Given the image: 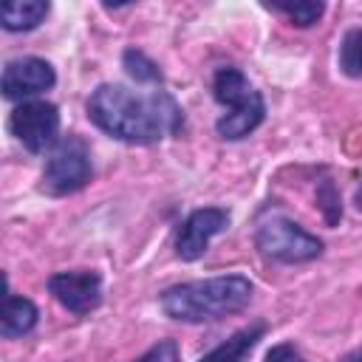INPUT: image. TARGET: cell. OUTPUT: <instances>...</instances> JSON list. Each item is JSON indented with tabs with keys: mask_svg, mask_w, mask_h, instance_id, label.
Segmentation results:
<instances>
[{
	"mask_svg": "<svg viewBox=\"0 0 362 362\" xmlns=\"http://www.w3.org/2000/svg\"><path fill=\"white\" fill-rule=\"evenodd\" d=\"M88 119L110 139L156 144L181 130L184 110L167 90L136 93L119 82H105L88 99Z\"/></svg>",
	"mask_w": 362,
	"mask_h": 362,
	"instance_id": "obj_1",
	"label": "cell"
},
{
	"mask_svg": "<svg viewBox=\"0 0 362 362\" xmlns=\"http://www.w3.org/2000/svg\"><path fill=\"white\" fill-rule=\"evenodd\" d=\"M252 291H255L252 280L235 272L209 280L170 286L167 291H161L158 303L161 311L178 322H212L243 311L252 300Z\"/></svg>",
	"mask_w": 362,
	"mask_h": 362,
	"instance_id": "obj_2",
	"label": "cell"
},
{
	"mask_svg": "<svg viewBox=\"0 0 362 362\" xmlns=\"http://www.w3.org/2000/svg\"><path fill=\"white\" fill-rule=\"evenodd\" d=\"M212 96H215V102L229 107V113H223L215 122V130L221 139L238 141L260 127V122L266 116V102H263V93L243 76L240 68H235V65L218 68L212 76Z\"/></svg>",
	"mask_w": 362,
	"mask_h": 362,
	"instance_id": "obj_3",
	"label": "cell"
},
{
	"mask_svg": "<svg viewBox=\"0 0 362 362\" xmlns=\"http://www.w3.org/2000/svg\"><path fill=\"white\" fill-rule=\"evenodd\" d=\"M255 246L277 263H305L322 255V240L288 218H269L257 226Z\"/></svg>",
	"mask_w": 362,
	"mask_h": 362,
	"instance_id": "obj_4",
	"label": "cell"
},
{
	"mask_svg": "<svg viewBox=\"0 0 362 362\" xmlns=\"http://www.w3.org/2000/svg\"><path fill=\"white\" fill-rule=\"evenodd\" d=\"M93 175L90 150L79 136H65L48 153L42 167V187L51 195H71L82 189Z\"/></svg>",
	"mask_w": 362,
	"mask_h": 362,
	"instance_id": "obj_5",
	"label": "cell"
},
{
	"mask_svg": "<svg viewBox=\"0 0 362 362\" xmlns=\"http://www.w3.org/2000/svg\"><path fill=\"white\" fill-rule=\"evenodd\" d=\"M8 133L28 153H51L59 141V107L45 99H31L8 113Z\"/></svg>",
	"mask_w": 362,
	"mask_h": 362,
	"instance_id": "obj_6",
	"label": "cell"
},
{
	"mask_svg": "<svg viewBox=\"0 0 362 362\" xmlns=\"http://www.w3.org/2000/svg\"><path fill=\"white\" fill-rule=\"evenodd\" d=\"M57 82V74L51 62L40 57H17L8 59L0 76V90L8 102H31V96H40L42 90H51Z\"/></svg>",
	"mask_w": 362,
	"mask_h": 362,
	"instance_id": "obj_7",
	"label": "cell"
},
{
	"mask_svg": "<svg viewBox=\"0 0 362 362\" xmlns=\"http://www.w3.org/2000/svg\"><path fill=\"white\" fill-rule=\"evenodd\" d=\"M48 291L54 300L68 308L71 314L82 317L99 308L102 303V274L93 269H74V272H57L48 277Z\"/></svg>",
	"mask_w": 362,
	"mask_h": 362,
	"instance_id": "obj_8",
	"label": "cell"
},
{
	"mask_svg": "<svg viewBox=\"0 0 362 362\" xmlns=\"http://www.w3.org/2000/svg\"><path fill=\"white\" fill-rule=\"evenodd\" d=\"M229 226V212L223 206H204V209H195L187 215V221L178 226V235H175V255L187 263L198 260L209 240L215 235H221L223 229Z\"/></svg>",
	"mask_w": 362,
	"mask_h": 362,
	"instance_id": "obj_9",
	"label": "cell"
},
{
	"mask_svg": "<svg viewBox=\"0 0 362 362\" xmlns=\"http://www.w3.org/2000/svg\"><path fill=\"white\" fill-rule=\"evenodd\" d=\"M266 320H255L249 325H243L240 331H235L229 339H223L221 345H215L209 354H204L198 362H246V356L252 354V348L263 339L266 334Z\"/></svg>",
	"mask_w": 362,
	"mask_h": 362,
	"instance_id": "obj_10",
	"label": "cell"
},
{
	"mask_svg": "<svg viewBox=\"0 0 362 362\" xmlns=\"http://www.w3.org/2000/svg\"><path fill=\"white\" fill-rule=\"evenodd\" d=\"M37 305L28 300V297H20V294H6V305H3V320H0V334L6 339H14V337H23L28 331H34L37 325Z\"/></svg>",
	"mask_w": 362,
	"mask_h": 362,
	"instance_id": "obj_11",
	"label": "cell"
},
{
	"mask_svg": "<svg viewBox=\"0 0 362 362\" xmlns=\"http://www.w3.org/2000/svg\"><path fill=\"white\" fill-rule=\"evenodd\" d=\"M51 6L45 0H8L0 8V25L6 31H31L37 28Z\"/></svg>",
	"mask_w": 362,
	"mask_h": 362,
	"instance_id": "obj_12",
	"label": "cell"
},
{
	"mask_svg": "<svg viewBox=\"0 0 362 362\" xmlns=\"http://www.w3.org/2000/svg\"><path fill=\"white\" fill-rule=\"evenodd\" d=\"M266 8L283 14L291 25H300V28L314 25V23L322 17V11H325V6H322V3H314V0H300V3H266Z\"/></svg>",
	"mask_w": 362,
	"mask_h": 362,
	"instance_id": "obj_13",
	"label": "cell"
},
{
	"mask_svg": "<svg viewBox=\"0 0 362 362\" xmlns=\"http://www.w3.org/2000/svg\"><path fill=\"white\" fill-rule=\"evenodd\" d=\"M339 71L351 79H362V28L345 31L339 42Z\"/></svg>",
	"mask_w": 362,
	"mask_h": 362,
	"instance_id": "obj_14",
	"label": "cell"
},
{
	"mask_svg": "<svg viewBox=\"0 0 362 362\" xmlns=\"http://www.w3.org/2000/svg\"><path fill=\"white\" fill-rule=\"evenodd\" d=\"M122 62H124V71H127L136 82H141V85H158V82H161L158 65H156L144 51L127 48V51L122 54Z\"/></svg>",
	"mask_w": 362,
	"mask_h": 362,
	"instance_id": "obj_15",
	"label": "cell"
},
{
	"mask_svg": "<svg viewBox=\"0 0 362 362\" xmlns=\"http://www.w3.org/2000/svg\"><path fill=\"white\" fill-rule=\"evenodd\" d=\"M317 204H320V209L325 215V223L328 226H337L339 218H342V204H339V192L334 189V181L331 178L320 181V187H317Z\"/></svg>",
	"mask_w": 362,
	"mask_h": 362,
	"instance_id": "obj_16",
	"label": "cell"
},
{
	"mask_svg": "<svg viewBox=\"0 0 362 362\" xmlns=\"http://www.w3.org/2000/svg\"><path fill=\"white\" fill-rule=\"evenodd\" d=\"M136 362H178V342L175 339H161L147 354H141Z\"/></svg>",
	"mask_w": 362,
	"mask_h": 362,
	"instance_id": "obj_17",
	"label": "cell"
},
{
	"mask_svg": "<svg viewBox=\"0 0 362 362\" xmlns=\"http://www.w3.org/2000/svg\"><path fill=\"white\" fill-rule=\"evenodd\" d=\"M266 362H305V359H303V354L291 342H277V345L269 348Z\"/></svg>",
	"mask_w": 362,
	"mask_h": 362,
	"instance_id": "obj_18",
	"label": "cell"
},
{
	"mask_svg": "<svg viewBox=\"0 0 362 362\" xmlns=\"http://www.w3.org/2000/svg\"><path fill=\"white\" fill-rule=\"evenodd\" d=\"M342 362H362V345H359V348H354L348 356H342Z\"/></svg>",
	"mask_w": 362,
	"mask_h": 362,
	"instance_id": "obj_19",
	"label": "cell"
},
{
	"mask_svg": "<svg viewBox=\"0 0 362 362\" xmlns=\"http://www.w3.org/2000/svg\"><path fill=\"white\" fill-rule=\"evenodd\" d=\"M356 204H359V209H362V187H359V192H356Z\"/></svg>",
	"mask_w": 362,
	"mask_h": 362,
	"instance_id": "obj_20",
	"label": "cell"
}]
</instances>
